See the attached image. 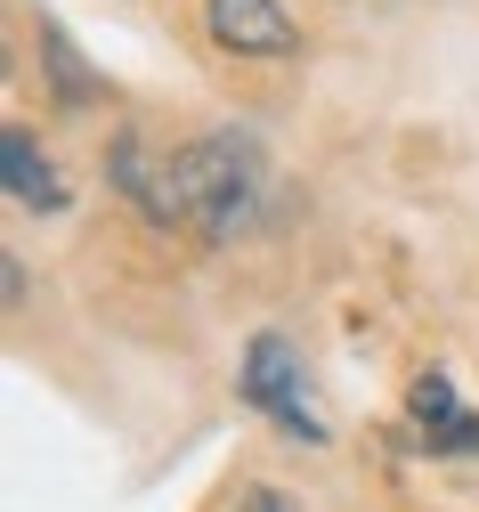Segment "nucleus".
<instances>
[{
    "instance_id": "obj_3",
    "label": "nucleus",
    "mask_w": 479,
    "mask_h": 512,
    "mask_svg": "<svg viewBox=\"0 0 479 512\" xmlns=\"http://www.w3.org/2000/svg\"><path fill=\"white\" fill-rule=\"evenodd\" d=\"M203 25H212V41L236 49V57H293L301 49V25L277 0H203Z\"/></svg>"
},
{
    "instance_id": "obj_5",
    "label": "nucleus",
    "mask_w": 479,
    "mask_h": 512,
    "mask_svg": "<svg viewBox=\"0 0 479 512\" xmlns=\"http://www.w3.org/2000/svg\"><path fill=\"white\" fill-rule=\"evenodd\" d=\"M0 163H9V196H17V204H33V212H65L57 163L33 147V131H25V122H9V131H0Z\"/></svg>"
},
{
    "instance_id": "obj_1",
    "label": "nucleus",
    "mask_w": 479,
    "mask_h": 512,
    "mask_svg": "<svg viewBox=\"0 0 479 512\" xmlns=\"http://www.w3.org/2000/svg\"><path fill=\"white\" fill-rule=\"evenodd\" d=\"M163 204L203 244H228L268 204V163H260V147L244 131H212V139H195V147H179L163 163Z\"/></svg>"
},
{
    "instance_id": "obj_2",
    "label": "nucleus",
    "mask_w": 479,
    "mask_h": 512,
    "mask_svg": "<svg viewBox=\"0 0 479 512\" xmlns=\"http://www.w3.org/2000/svg\"><path fill=\"white\" fill-rule=\"evenodd\" d=\"M244 399L277 423V431L325 447V423H317V407H309V382H301V358H293L285 334H252V350H244Z\"/></svg>"
},
{
    "instance_id": "obj_4",
    "label": "nucleus",
    "mask_w": 479,
    "mask_h": 512,
    "mask_svg": "<svg viewBox=\"0 0 479 512\" xmlns=\"http://www.w3.org/2000/svg\"><path fill=\"white\" fill-rule=\"evenodd\" d=\"M406 407H415V423H423V439L439 447V456H479V415L455 399V382H447V374H423Z\"/></svg>"
},
{
    "instance_id": "obj_6",
    "label": "nucleus",
    "mask_w": 479,
    "mask_h": 512,
    "mask_svg": "<svg viewBox=\"0 0 479 512\" xmlns=\"http://www.w3.org/2000/svg\"><path fill=\"white\" fill-rule=\"evenodd\" d=\"M244 512H285V504H277V496H252V504H244Z\"/></svg>"
}]
</instances>
